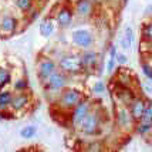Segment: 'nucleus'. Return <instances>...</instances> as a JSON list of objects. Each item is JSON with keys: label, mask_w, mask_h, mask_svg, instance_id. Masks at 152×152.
Returning <instances> with one entry per match:
<instances>
[{"label": "nucleus", "mask_w": 152, "mask_h": 152, "mask_svg": "<svg viewBox=\"0 0 152 152\" xmlns=\"http://www.w3.org/2000/svg\"><path fill=\"white\" fill-rule=\"evenodd\" d=\"M144 90H145V93L148 94V95L152 97V84H145V86H144Z\"/></svg>", "instance_id": "nucleus-34"}, {"label": "nucleus", "mask_w": 152, "mask_h": 152, "mask_svg": "<svg viewBox=\"0 0 152 152\" xmlns=\"http://www.w3.org/2000/svg\"><path fill=\"white\" fill-rule=\"evenodd\" d=\"M13 90H0V110H10L12 98H13Z\"/></svg>", "instance_id": "nucleus-20"}, {"label": "nucleus", "mask_w": 152, "mask_h": 152, "mask_svg": "<svg viewBox=\"0 0 152 152\" xmlns=\"http://www.w3.org/2000/svg\"><path fill=\"white\" fill-rule=\"evenodd\" d=\"M37 135V126L36 125H26L20 129V137L23 139H33Z\"/></svg>", "instance_id": "nucleus-22"}, {"label": "nucleus", "mask_w": 152, "mask_h": 152, "mask_svg": "<svg viewBox=\"0 0 152 152\" xmlns=\"http://www.w3.org/2000/svg\"><path fill=\"white\" fill-rule=\"evenodd\" d=\"M41 86H43L44 93H46L48 97H54V95L57 97V94L68 86V74L63 73L61 70H57V71H54L46 81H43Z\"/></svg>", "instance_id": "nucleus-3"}, {"label": "nucleus", "mask_w": 152, "mask_h": 152, "mask_svg": "<svg viewBox=\"0 0 152 152\" xmlns=\"http://www.w3.org/2000/svg\"><path fill=\"white\" fill-rule=\"evenodd\" d=\"M19 27V20L13 14H1L0 16V33L4 36H12L17 31Z\"/></svg>", "instance_id": "nucleus-11"}, {"label": "nucleus", "mask_w": 152, "mask_h": 152, "mask_svg": "<svg viewBox=\"0 0 152 152\" xmlns=\"http://www.w3.org/2000/svg\"><path fill=\"white\" fill-rule=\"evenodd\" d=\"M146 61L152 66V53H148V60H146Z\"/></svg>", "instance_id": "nucleus-37"}, {"label": "nucleus", "mask_w": 152, "mask_h": 152, "mask_svg": "<svg viewBox=\"0 0 152 152\" xmlns=\"http://www.w3.org/2000/svg\"><path fill=\"white\" fill-rule=\"evenodd\" d=\"M57 70H58V66H57V61L56 60L51 58L47 54H39L37 61H36V73H37V77H39L40 83L46 81Z\"/></svg>", "instance_id": "nucleus-5"}, {"label": "nucleus", "mask_w": 152, "mask_h": 152, "mask_svg": "<svg viewBox=\"0 0 152 152\" xmlns=\"http://www.w3.org/2000/svg\"><path fill=\"white\" fill-rule=\"evenodd\" d=\"M132 43H134V31L131 27H125L124 33L121 36L119 39V47L124 50V51H128L131 47H132Z\"/></svg>", "instance_id": "nucleus-19"}, {"label": "nucleus", "mask_w": 152, "mask_h": 152, "mask_svg": "<svg viewBox=\"0 0 152 152\" xmlns=\"http://www.w3.org/2000/svg\"><path fill=\"white\" fill-rule=\"evenodd\" d=\"M71 41L78 48H91L94 44V36L87 28H77L71 33Z\"/></svg>", "instance_id": "nucleus-9"}, {"label": "nucleus", "mask_w": 152, "mask_h": 152, "mask_svg": "<svg viewBox=\"0 0 152 152\" xmlns=\"http://www.w3.org/2000/svg\"><path fill=\"white\" fill-rule=\"evenodd\" d=\"M83 98H84V93H83L80 88L67 86L64 90H61V91L57 94L56 105L58 107V110H63V111H71L73 107L77 105Z\"/></svg>", "instance_id": "nucleus-1"}, {"label": "nucleus", "mask_w": 152, "mask_h": 152, "mask_svg": "<svg viewBox=\"0 0 152 152\" xmlns=\"http://www.w3.org/2000/svg\"><path fill=\"white\" fill-rule=\"evenodd\" d=\"M30 94L27 91H21V93H14L13 98H12V104H10V110L14 111V113H19V111H23L26 110L27 107L30 105Z\"/></svg>", "instance_id": "nucleus-14"}, {"label": "nucleus", "mask_w": 152, "mask_h": 152, "mask_svg": "<svg viewBox=\"0 0 152 152\" xmlns=\"http://www.w3.org/2000/svg\"><path fill=\"white\" fill-rule=\"evenodd\" d=\"M141 70H142V74L145 75L146 78L152 81V66L146 61V60H142V63H141Z\"/></svg>", "instance_id": "nucleus-27"}, {"label": "nucleus", "mask_w": 152, "mask_h": 152, "mask_svg": "<svg viewBox=\"0 0 152 152\" xmlns=\"http://www.w3.org/2000/svg\"><path fill=\"white\" fill-rule=\"evenodd\" d=\"M145 104H146L145 97H139V95H137V97L131 101V104L128 105V110H129V113H131V117L134 118L135 122L142 117V113H144Z\"/></svg>", "instance_id": "nucleus-15"}, {"label": "nucleus", "mask_w": 152, "mask_h": 152, "mask_svg": "<svg viewBox=\"0 0 152 152\" xmlns=\"http://www.w3.org/2000/svg\"><path fill=\"white\" fill-rule=\"evenodd\" d=\"M28 13H30V16H28V20H30V21H34V20L39 17L40 12H39V10H34V12H33V9H31V10H30Z\"/></svg>", "instance_id": "nucleus-33"}, {"label": "nucleus", "mask_w": 152, "mask_h": 152, "mask_svg": "<svg viewBox=\"0 0 152 152\" xmlns=\"http://www.w3.org/2000/svg\"><path fill=\"white\" fill-rule=\"evenodd\" d=\"M87 151H101V149H104V146H102V142H99V141H94V142H90L86 148Z\"/></svg>", "instance_id": "nucleus-30"}, {"label": "nucleus", "mask_w": 152, "mask_h": 152, "mask_svg": "<svg viewBox=\"0 0 152 152\" xmlns=\"http://www.w3.org/2000/svg\"><path fill=\"white\" fill-rule=\"evenodd\" d=\"M134 131L138 134L142 138H148L152 134V121H144V119H138L134 125Z\"/></svg>", "instance_id": "nucleus-18"}, {"label": "nucleus", "mask_w": 152, "mask_h": 152, "mask_svg": "<svg viewBox=\"0 0 152 152\" xmlns=\"http://www.w3.org/2000/svg\"><path fill=\"white\" fill-rule=\"evenodd\" d=\"M57 66H58V70L68 75H80L86 73L84 67L81 64V58L77 54H64L57 61Z\"/></svg>", "instance_id": "nucleus-4"}, {"label": "nucleus", "mask_w": 152, "mask_h": 152, "mask_svg": "<svg viewBox=\"0 0 152 152\" xmlns=\"http://www.w3.org/2000/svg\"><path fill=\"white\" fill-rule=\"evenodd\" d=\"M101 124H102V118H101L99 111L95 108H91V111L86 115V118L80 122L77 129L80 131V134L86 137H95L99 134Z\"/></svg>", "instance_id": "nucleus-2"}, {"label": "nucleus", "mask_w": 152, "mask_h": 152, "mask_svg": "<svg viewBox=\"0 0 152 152\" xmlns=\"http://www.w3.org/2000/svg\"><path fill=\"white\" fill-rule=\"evenodd\" d=\"M39 30H40V34H41L44 39L51 37L54 33V30H56V24H54L53 17H44V19L40 21Z\"/></svg>", "instance_id": "nucleus-17"}, {"label": "nucleus", "mask_w": 152, "mask_h": 152, "mask_svg": "<svg viewBox=\"0 0 152 152\" xmlns=\"http://www.w3.org/2000/svg\"><path fill=\"white\" fill-rule=\"evenodd\" d=\"M105 1H115V0H105Z\"/></svg>", "instance_id": "nucleus-38"}, {"label": "nucleus", "mask_w": 152, "mask_h": 152, "mask_svg": "<svg viewBox=\"0 0 152 152\" xmlns=\"http://www.w3.org/2000/svg\"><path fill=\"white\" fill-rule=\"evenodd\" d=\"M142 40L144 41H152V20L142 26Z\"/></svg>", "instance_id": "nucleus-25"}, {"label": "nucleus", "mask_w": 152, "mask_h": 152, "mask_svg": "<svg viewBox=\"0 0 152 152\" xmlns=\"http://www.w3.org/2000/svg\"><path fill=\"white\" fill-rule=\"evenodd\" d=\"M113 95L119 105H126V107L129 105L131 101L137 97V94L132 90V87L121 86V84L115 83V81H114V86H113Z\"/></svg>", "instance_id": "nucleus-7"}, {"label": "nucleus", "mask_w": 152, "mask_h": 152, "mask_svg": "<svg viewBox=\"0 0 152 152\" xmlns=\"http://www.w3.org/2000/svg\"><path fill=\"white\" fill-rule=\"evenodd\" d=\"M12 83V71L6 67H0V90H4Z\"/></svg>", "instance_id": "nucleus-21"}, {"label": "nucleus", "mask_w": 152, "mask_h": 152, "mask_svg": "<svg viewBox=\"0 0 152 152\" xmlns=\"http://www.w3.org/2000/svg\"><path fill=\"white\" fill-rule=\"evenodd\" d=\"M91 1H93L95 6H98V4H102V3H104L105 0H91Z\"/></svg>", "instance_id": "nucleus-35"}, {"label": "nucleus", "mask_w": 152, "mask_h": 152, "mask_svg": "<svg viewBox=\"0 0 152 152\" xmlns=\"http://www.w3.org/2000/svg\"><path fill=\"white\" fill-rule=\"evenodd\" d=\"M115 60H117V64H119V66H125L126 63H128V57L124 53H117Z\"/></svg>", "instance_id": "nucleus-32"}, {"label": "nucleus", "mask_w": 152, "mask_h": 152, "mask_svg": "<svg viewBox=\"0 0 152 152\" xmlns=\"http://www.w3.org/2000/svg\"><path fill=\"white\" fill-rule=\"evenodd\" d=\"M115 119H117V125L124 129V131H131L134 129L135 121L131 117V113L126 105H115Z\"/></svg>", "instance_id": "nucleus-8"}, {"label": "nucleus", "mask_w": 152, "mask_h": 152, "mask_svg": "<svg viewBox=\"0 0 152 152\" xmlns=\"http://www.w3.org/2000/svg\"><path fill=\"white\" fill-rule=\"evenodd\" d=\"M115 67H117V60L115 57H108V61H107V74H113L114 70H115Z\"/></svg>", "instance_id": "nucleus-29"}, {"label": "nucleus", "mask_w": 152, "mask_h": 152, "mask_svg": "<svg viewBox=\"0 0 152 152\" xmlns=\"http://www.w3.org/2000/svg\"><path fill=\"white\" fill-rule=\"evenodd\" d=\"M54 19H56V23L61 28H67V27L71 26L74 21V10L68 6H61L57 10Z\"/></svg>", "instance_id": "nucleus-13"}, {"label": "nucleus", "mask_w": 152, "mask_h": 152, "mask_svg": "<svg viewBox=\"0 0 152 152\" xmlns=\"http://www.w3.org/2000/svg\"><path fill=\"white\" fill-rule=\"evenodd\" d=\"M146 14H148V16H152V4L146 9Z\"/></svg>", "instance_id": "nucleus-36"}, {"label": "nucleus", "mask_w": 152, "mask_h": 152, "mask_svg": "<svg viewBox=\"0 0 152 152\" xmlns=\"http://www.w3.org/2000/svg\"><path fill=\"white\" fill-rule=\"evenodd\" d=\"M105 91H107V87L102 81H97L93 86V93L95 94V95H98V97L102 95V94H105Z\"/></svg>", "instance_id": "nucleus-28"}, {"label": "nucleus", "mask_w": 152, "mask_h": 152, "mask_svg": "<svg viewBox=\"0 0 152 152\" xmlns=\"http://www.w3.org/2000/svg\"><path fill=\"white\" fill-rule=\"evenodd\" d=\"M114 81L118 83V84H121V86L132 87L131 84H132V81H134V75L129 70H126V68L122 67V68H118V70H117V74H115Z\"/></svg>", "instance_id": "nucleus-16"}, {"label": "nucleus", "mask_w": 152, "mask_h": 152, "mask_svg": "<svg viewBox=\"0 0 152 152\" xmlns=\"http://www.w3.org/2000/svg\"><path fill=\"white\" fill-rule=\"evenodd\" d=\"M14 4L23 13H28L31 9H34V0H14Z\"/></svg>", "instance_id": "nucleus-23"}, {"label": "nucleus", "mask_w": 152, "mask_h": 152, "mask_svg": "<svg viewBox=\"0 0 152 152\" xmlns=\"http://www.w3.org/2000/svg\"><path fill=\"white\" fill-rule=\"evenodd\" d=\"M91 108H93V101L90 98H87V97H84V98L81 99L77 105H74L73 110L70 111V125L73 126L74 129H77V126L80 125V122L86 118V115L91 111Z\"/></svg>", "instance_id": "nucleus-6"}, {"label": "nucleus", "mask_w": 152, "mask_h": 152, "mask_svg": "<svg viewBox=\"0 0 152 152\" xmlns=\"http://www.w3.org/2000/svg\"><path fill=\"white\" fill-rule=\"evenodd\" d=\"M28 91V81L26 77H20L13 83V93H21Z\"/></svg>", "instance_id": "nucleus-24"}, {"label": "nucleus", "mask_w": 152, "mask_h": 152, "mask_svg": "<svg viewBox=\"0 0 152 152\" xmlns=\"http://www.w3.org/2000/svg\"><path fill=\"white\" fill-rule=\"evenodd\" d=\"M73 10L80 19H91L95 14V4L91 0H75Z\"/></svg>", "instance_id": "nucleus-10"}, {"label": "nucleus", "mask_w": 152, "mask_h": 152, "mask_svg": "<svg viewBox=\"0 0 152 152\" xmlns=\"http://www.w3.org/2000/svg\"><path fill=\"white\" fill-rule=\"evenodd\" d=\"M80 58H81V64H83L86 71H94L98 67L99 54L91 50V48H86V51L80 54Z\"/></svg>", "instance_id": "nucleus-12"}, {"label": "nucleus", "mask_w": 152, "mask_h": 152, "mask_svg": "<svg viewBox=\"0 0 152 152\" xmlns=\"http://www.w3.org/2000/svg\"><path fill=\"white\" fill-rule=\"evenodd\" d=\"M14 115L10 113V110H0V121H7V119H13Z\"/></svg>", "instance_id": "nucleus-31"}, {"label": "nucleus", "mask_w": 152, "mask_h": 152, "mask_svg": "<svg viewBox=\"0 0 152 152\" xmlns=\"http://www.w3.org/2000/svg\"><path fill=\"white\" fill-rule=\"evenodd\" d=\"M139 119L152 121V101L151 99H146V104H145V108H144V113H142V117Z\"/></svg>", "instance_id": "nucleus-26"}]
</instances>
